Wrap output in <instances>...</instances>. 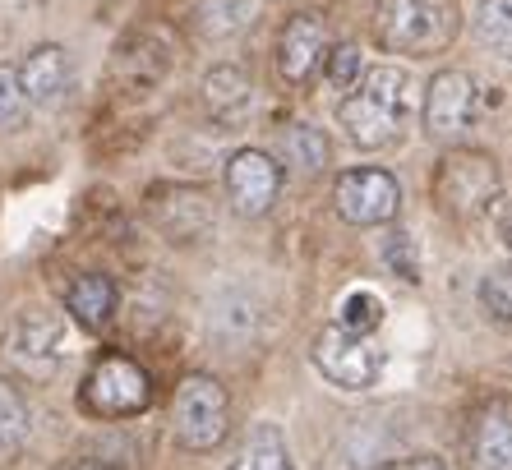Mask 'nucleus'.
Returning a JSON list of instances; mask_svg holds the SVG:
<instances>
[{
  "label": "nucleus",
  "instance_id": "nucleus-1",
  "mask_svg": "<svg viewBox=\"0 0 512 470\" xmlns=\"http://www.w3.org/2000/svg\"><path fill=\"white\" fill-rule=\"evenodd\" d=\"M406 111H411V74L397 65H374L356 79L351 93H342V130L356 148H388L402 139Z\"/></svg>",
  "mask_w": 512,
  "mask_h": 470
},
{
  "label": "nucleus",
  "instance_id": "nucleus-2",
  "mask_svg": "<svg viewBox=\"0 0 512 470\" xmlns=\"http://www.w3.org/2000/svg\"><path fill=\"white\" fill-rule=\"evenodd\" d=\"M457 28H462L457 0H379V10H374L379 47L420 60L453 47Z\"/></svg>",
  "mask_w": 512,
  "mask_h": 470
},
{
  "label": "nucleus",
  "instance_id": "nucleus-3",
  "mask_svg": "<svg viewBox=\"0 0 512 470\" xmlns=\"http://www.w3.org/2000/svg\"><path fill=\"white\" fill-rule=\"evenodd\" d=\"M499 189H503L499 166H494L489 153H480V148H453V153L434 166V203L453 222L485 217L494 208V199H499Z\"/></svg>",
  "mask_w": 512,
  "mask_h": 470
},
{
  "label": "nucleus",
  "instance_id": "nucleus-4",
  "mask_svg": "<svg viewBox=\"0 0 512 470\" xmlns=\"http://www.w3.org/2000/svg\"><path fill=\"white\" fill-rule=\"evenodd\" d=\"M227 420H231V401H227V388L213 374L180 378L176 401H171V429H176L180 447L213 452L227 438Z\"/></svg>",
  "mask_w": 512,
  "mask_h": 470
},
{
  "label": "nucleus",
  "instance_id": "nucleus-5",
  "mask_svg": "<svg viewBox=\"0 0 512 470\" xmlns=\"http://www.w3.org/2000/svg\"><path fill=\"white\" fill-rule=\"evenodd\" d=\"M153 401V383L134 365L130 355H102L84 378V392H79V406L88 415H102V420H125V415L148 411Z\"/></svg>",
  "mask_w": 512,
  "mask_h": 470
},
{
  "label": "nucleus",
  "instance_id": "nucleus-6",
  "mask_svg": "<svg viewBox=\"0 0 512 470\" xmlns=\"http://www.w3.org/2000/svg\"><path fill=\"white\" fill-rule=\"evenodd\" d=\"M314 365H319V374L333 388L360 392V388H370V383H379L383 346H374L370 332H351L342 323H333V328H323L314 337Z\"/></svg>",
  "mask_w": 512,
  "mask_h": 470
},
{
  "label": "nucleus",
  "instance_id": "nucleus-7",
  "mask_svg": "<svg viewBox=\"0 0 512 470\" xmlns=\"http://www.w3.org/2000/svg\"><path fill=\"white\" fill-rule=\"evenodd\" d=\"M65 351H70V337H65V323L47 309H28L10 323L5 332V346L0 355L10 360V369H19L24 378H51L65 365Z\"/></svg>",
  "mask_w": 512,
  "mask_h": 470
},
{
  "label": "nucleus",
  "instance_id": "nucleus-8",
  "mask_svg": "<svg viewBox=\"0 0 512 470\" xmlns=\"http://www.w3.org/2000/svg\"><path fill=\"white\" fill-rule=\"evenodd\" d=\"M462 470H512V401L489 397L462 424Z\"/></svg>",
  "mask_w": 512,
  "mask_h": 470
},
{
  "label": "nucleus",
  "instance_id": "nucleus-9",
  "mask_svg": "<svg viewBox=\"0 0 512 470\" xmlns=\"http://www.w3.org/2000/svg\"><path fill=\"white\" fill-rule=\"evenodd\" d=\"M397 208H402V189L379 166H360V171H346L337 180V212H342V222L383 226L397 217Z\"/></svg>",
  "mask_w": 512,
  "mask_h": 470
},
{
  "label": "nucleus",
  "instance_id": "nucleus-10",
  "mask_svg": "<svg viewBox=\"0 0 512 470\" xmlns=\"http://www.w3.org/2000/svg\"><path fill=\"white\" fill-rule=\"evenodd\" d=\"M282 194V162L263 148H240L227 162V199L240 217H263Z\"/></svg>",
  "mask_w": 512,
  "mask_h": 470
},
{
  "label": "nucleus",
  "instance_id": "nucleus-11",
  "mask_svg": "<svg viewBox=\"0 0 512 470\" xmlns=\"http://www.w3.org/2000/svg\"><path fill=\"white\" fill-rule=\"evenodd\" d=\"M476 120V83L466 70H439L425 88V134L457 139Z\"/></svg>",
  "mask_w": 512,
  "mask_h": 470
},
{
  "label": "nucleus",
  "instance_id": "nucleus-12",
  "mask_svg": "<svg viewBox=\"0 0 512 470\" xmlns=\"http://www.w3.org/2000/svg\"><path fill=\"white\" fill-rule=\"evenodd\" d=\"M328 56V28L319 14H291L277 42V70L286 83H310Z\"/></svg>",
  "mask_w": 512,
  "mask_h": 470
},
{
  "label": "nucleus",
  "instance_id": "nucleus-13",
  "mask_svg": "<svg viewBox=\"0 0 512 470\" xmlns=\"http://www.w3.org/2000/svg\"><path fill=\"white\" fill-rule=\"evenodd\" d=\"M19 83H24L28 106H60L74 88V65L65 47H37L33 56L19 65Z\"/></svg>",
  "mask_w": 512,
  "mask_h": 470
},
{
  "label": "nucleus",
  "instance_id": "nucleus-14",
  "mask_svg": "<svg viewBox=\"0 0 512 470\" xmlns=\"http://www.w3.org/2000/svg\"><path fill=\"white\" fill-rule=\"evenodd\" d=\"M153 217L167 231V240H194L213 226V203L203 189L176 185V189H157L153 194Z\"/></svg>",
  "mask_w": 512,
  "mask_h": 470
},
{
  "label": "nucleus",
  "instance_id": "nucleus-15",
  "mask_svg": "<svg viewBox=\"0 0 512 470\" xmlns=\"http://www.w3.org/2000/svg\"><path fill=\"white\" fill-rule=\"evenodd\" d=\"M65 309H70L88 332H102L116 314V282L107 272H79L65 291Z\"/></svg>",
  "mask_w": 512,
  "mask_h": 470
},
{
  "label": "nucleus",
  "instance_id": "nucleus-16",
  "mask_svg": "<svg viewBox=\"0 0 512 470\" xmlns=\"http://www.w3.org/2000/svg\"><path fill=\"white\" fill-rule=\"evenodd\" d=\"M250 74L240 70V65H217V70H208V79H203V102H208V111H213L217 120H236L245 106H250Z\"/></svg>",
  "mask_w": 512,
  "mask_h": 470
},
{
  "label": "nucleus",
  "instance_id": "nucleus-17",
  "mask_svg": "<svg viewBox=\"0 0 512 470\" xmlns=\"http://www.w3.org/2000/svg\"><path fill=\"white\" fill-rule=\"evenodd\" d=\"M282 162L296 176H319L328 162V139L319 125H286L282 130Z\"/></svg>",
  "mask_w": 512,
  "mask_h": 470
},
{
  "label": "nucleus",
  "instance_id": "nucleus-18",
  "mask_svg": "<svg viewBox=\"0 0 512 470\" xmlns=\"http://www.w3.org/2000/svg\"><path fill=\"white\" fill-rule=\"evenodd\" d=\"M231 470H291V452H286L282 434H277L273 424H259L240 443V457L231 461Z\"/></svg>",
  "mask_w": 512,
  "mask_h": 470
},
{
  "label": "nucleus",
  "instance_id": "nucleus-19",
  "mask_svg": "<svg viewBox=\"0 0 512 470\" xmlns=\"http://www.w3.org/2000/svg\"><path fill=\"white\" fill-rule=\"evenodd\" d=\"M28 434H33V420H28V406L24 397L10 388V383H0V461H14L24 452Z\"/></svg>",
  "mask_w": 512,
  "mask_h": 470
},
{
  "label": "nucleus",
  "instance_id": "nucleus-20",
  "mask_svg": "<svg viewBox=\"0 0 512 470\" xmlns=\"http://www.w3.org/2000/svg\"><path fill=\"white\" fill-rule=\"evenodd\" d=\"M476 37L480 47H489L494 56L512 60V0H480L476 10Z\"/></svg>",
  "mask_w": 512,
  "mask_h": 470
},
{
  "label": "nucleus",
  "instance_id": "nucleus-21",
  "mask_svg": "<svg viewBox=\"0 0 512 470\" xmlns=\"http://www.w3.org/2000/svg\"><path fill=\"white\" fill-rule=\"evenodd\" d=\"M480 305H485L489 318H499V323L512 328V263L494 268L485 282H480Z\"/></svg>",
  "mask_w": 512,
  "mask_h": 470
},
{
  "label": "nucleus",
  "instance_id": "nucleus-22",
  "mask_svg": "<svg viewBox=\"0 0 512 470\" xmlns=\"http://www.w3.org/2000/svg\"><path fill=\"white\" fill-rule=\"evenodd\" d=\"M28 120V97L19 70L14 65H0V130H19Z\"/></svg>",
  "mask_w": 512,
  "mask_h": 470
},
{
  "label": "nucleus",
  "instance_id": "nucleus-23",
  "mask_svg": "<svg viewBox=\"0 0 512 470\" xmlns=\"http://www.w3.org/2000/svg\"><path fill=\"white\" fill-rule=\"evenodd\" d=\"M383 323V300L374 291H351L342 300V328H351V332H374Z\"/></svg>",
  "mask_w": 512,
  "mask_h": 470
},
{
  "label": "nucleus",
  "instance_id": "nucleus-24",
  "mask_svg": "<svg viewBox=\"0 0 512 470\" xmlns=\"http://www.w3.org/2000/svg\"><path fill=\"white\" fill-rule=\"evenodd\" d=\"M328 83H333L337 93H351L356 88V79L365 70H360V47L356 42H342V47H328Z\"/></svg>",
  "mask_w": 512,
  "mask_h": 470
},
{
  "label": "nucleus",
  "instance_id": "nucleus-25",
  "mask_svg": "<svg viewBox=\"0 0 512 470\" xmlns=\"http://www.w3.org/2000/svg\"><path fill=\"white\" fill-rule=\"evenodd\" d=\"M388 263L397 268V277H420V254H416V245H411V235L406 231H393L388 235Z\"/></svg>",
  "mask_w": 512,
  "mask_h": 470
},
{
  "label": "nucleus",
  "instance_id": "nucleus-26",
  "mask_svg": "<svg viewBox=\"0 0 512 470\" xmlns=\"http://www.w3.org/2000/svg\"><path fill=\"white\" fill-rule=\"evenodd\" d=\"M383 470H448L439 457H406V461H393V466H383Z\"/></svg>",
  "mask_w": 512,
  "mask_h": 470
},
{
  "label": "nucleus",
  "instance_id": "nucleus-27",
  "mask_svg": "<svg viewBox=\"0 0 512 470\" xmlns=\"http://www.w3.org/2000/svg\"><path fill=\"white\" fill-rule=\"evenodd\" d=\"M70 470H116V466H107V461H97V457H88V461H74Z\"/></svg>",
  "mask_w": 512,
  "mask_h": 470
},
{
  "label": "nucleus",
  "instance_id": "nucleus-28",
  "mask_svg": "<svg viewBox=\"0 0 512 470\" xmlns=\"http://www.w3.org/2000/svg\"><path fill=\"white\" fill-rule=\"evenodd\" d=\"M503 245H508V254H512V222L503 226Z\"/></svg>",
  "mask_w": 512,
  "mask_h": 470
}]
</instances>
